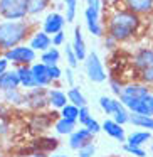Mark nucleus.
Wrapping results in <instances>:
<instances>
[{
  "label": "nucleus",
  "mask_w": 153,
  "mask_h": 157,
  "mask_svg": "<svg viewBox=\"0 0 153 157\" xmlns=\"http://www.w3.org/2000/svg\"><path fill=\"white\" fill-rule=\"evenodd\" d=\"M51 157H67V155H51Z\"/></svg>",
  "instance_id": "nucleus-47"
},
{
  "label": "nucleus",
  "mask_w": 153,
  "mask_h": 157,
  "mask_svg": "<svg viewBox=\"0 0 153 157\" xmlns=\"http://www.w3.org/2000/svg\"><path fill=\"white\" fill-rule=\"evenodd\" d=\"M66 5V22H72L78 10V0H62Z\"/></svg>",
  "instance_id": "nucleus-30"
},
{
  "label": "nucleus",
  "mask_w": 153,
  "mask_h": 157,
  "mask_svg": "<svg viewBox=\"0 0 153 157\" xmlns=\"http://www.w3.org/2000/svg\"><path fill=\"white\" fill-rule=\"evenodd\" d=\"M123 2H125V7L136 15L148 14L153 9V0H123Z\"/></svg>",
  "instance_id": "nucleus-15"
},
{
  "label": "nucleus",
  "mask_w": 153,
  "mask_h": 157,
  "mask_svg": "<svg viewBox=\"0 0 153 157\" xmlns=\"http://www.w3.org/2000/svg\"><path fill=\"white\" fill-rule=\"evenodd\" d=\"M111 157H119V155H111Z\"/></svg>",
  "instance_id": "nucleus-48"
},
{
  "label": "nucleus",
  "mask_w": 153,
  "mask_h": 157,
  "mask_svg": "<svg viewBox=\"0 0 153 157\" xmlns=\"http://www.w3.org/2000/svg\"><path fill=\"white\" fill-rule=\"evenodd\" d=\"M84 69H86V75L88 78L91 79L93 83H103L106 81V71H104V66H103L99 56L96 54L94 51L89 52L84 59Z\"/></svg>",
  "instance_id": "nucleus-6"
},
{
  "label": "nucleus",
  "mask_w": 153,
  "mask_h": 157,
  "mask_svg": "<svg viewBox=\"0 0 153 157\" xmlns=\"http://www.w3.org/2000/svg\"><path fill=\"white\" fill-rule=\"evenodd\" d=\"M86 7L101 12V0H86Z\"/></svg>",
  "instance_id": "nucleus-42"
},
{
  "label": "nucleus",
  "mask_w": 153,
  "mask_h": 157,
  "mask_svg": "<svg viewBox=\"0 0 153 157\" xmlns=\"http://www.w3.org/2000/svg\"><path fill=\"white\" fill-rule=\"evenodd\" d=\"M129 117H131L129 110L126 108L119 100H115V110H113L111 118L115 120L116 123H119V125H125V123H129Z\"/></svg>",
  "instance_id": "nucleus-21"
},
{
  "label": "nucleus",
  "mask_w": 153,
  "mask_h": 157,
  "mask_svg": "<svg viewBox=\"0 0 153 157\" xmlns=\"http://www.w3.org/2000/svg\"><path fill=\"white\" fill-rule=\"evenodd\" d=\"M86 128H88L89 132L93 133V135H98V133H99V132H101V130H103V125H101V123H99V122H98V120H96V118H93L91 122H89L88 125H86Z\"/></svg>",
  "instance_id": "nucleus-39"
},
{
  "label": "nucleus",
  "mask_w": 153,
  "mask_h": 157,
  "mask_svg": "<svg viewBox=\"0 0 153 157\" xmlns=\"http://www.w3.org/2000/svg\"><path fill=\"white\" fill-rule=\"evenodd\" d=\"M151 152H153V145H151Z\"/></svg>",
  "instance_id": "nucleus-49"
},
{
  "label": "nucleus",
  "mask_w": 153,
  "mask_h": 157,
  "mask_svg": "<svg viewBox=\"0 0 153 157\" xmlns=\"http://www.w3.org/2000/svg\"><path fill=\"white\" fill-rule=\"evenodd\" d=\"M76 125H78V122H74V120L59 118V120H56V123H54V130L59 133V135H71L72 132L78 130Z\"/></svg>",
  "instance_id": "nucleus-23"
},
{
  "label": "nucleus",
  "mask_w": 153,
  "mask_h": 157,
  "mask_svg": "<svg viewBox=\"0 0 153 157\" xmlns=\"http://www.w3.org/2000/svg\"><path fill=\"white\" fill-rule=\"evenodd\" d=\"M101 125H103V130L106 132V135H109L111 139L118 140V142H121V144L126 142V132H125V128H123V125L116 123L113 118H106Z\"/></svg>",
  "instance_id": "nucleus-12"
},
{
  "label": "nucleus",
  "mask_w": 153,
  "mask_h": 157,
  "mask_svg": "<svg viewBox=\"0 0 153 157\" xmlns=\"http://www.w3.org/2000/svg\"><path fill=\"white\" fill-rule=\"evenodd\" d=\"M4 100L9 105H25V93H22L20 90H9L4 91Z\"/></svg>",
  "instance_id": "nucleus-26"
},
{
  "label": "nucleus",
  "mask_w": 153,
  "mask_h": 157,
  "mask_svg": "<svg viewBox=\"0 0 153 157\" xmlns=\"http://www.w3.org/2000/svg\"><path fill=\"white\" fill-rule=\"evenodd\" d=\"M115 44H116V41H115L113 37H109V36H108V37H106V41H104V46H106L108 49H113V48H115Z\"/></svg>",
  "instance_id": "nucleus-45"
},
{
  "label": "nucleus",
  "mask_w": 153,
  "mask_h": 157,
  "mask_svg": "<svg viewBox=\"0 0 153 157\" xmlns=\"http://www.w3.org/2000/svg\"><path fill=\"white\" fill-rule=\"evenodd\" d=\"M31 34V25L25 21H5L0 22V51H9L24 41Z\"/></svg>",
  "instance_id": "nucleus-2"
},
{
  "label": "nucleus",
  "mask_w": 153,
  "mask_h": 157,
  "mask_svg": "<svg viewBox=\"0 0 153 157\" xmlns=\"http://www.w3.org/2000/svg\"><path fill=\"white\" fill-rule=\"evenodd\" d=\"M31 71H32V75H34V79H35V83H37V86H41V88H47L52 83L51 78H49L47 66H46L44 63H34V64H31Z\"/></svg>",
  "instance_id": "nucleus-13"
},
{
  "label": "nucleus",
  "mask_w": 153,
  "mask_h": 157,
  "mask_svg": "<svg viewBox=\"0 0 153 157\" xmlns=\"http://www.w3.org/2000/svg\"><path fill=\"white\" fill-rule=\"evenodd\" d=\"M109 88H111L113 95H116L118 98L121 96V93H123V85L118 81V79H115V78H111V79H109Z\"/></svg>",
  "instance_id": "nucleus-38"
},
{
  "label": "nucleus",
  "mask_w": 153,
  "mask_h": 157,
  "mask_svg": "<svg viewBox=\"0 0 153 157\" xmlns=\"http://www.w3.org/2000/svg\"><path fill=\"white\" fill-rule=\"evenodd\" d=\"M93 137L94 135H93L86 127H81V128H78L76 132H72L71 135H69V147H71L72 150H79V149H82L84 145L91 144Z\"/></svg>",
  "instance_id": "nucleus-10"
},
{
  "label": "nucleus",
  "mask_w": 153,
  "mask_h": 157,
  "mask_svg": "<svg viewBox=\"0 0 153 157\" xmlns=\"http://www.w3.org/2000/svg\"><path fill=\"white\" fill-rule=\"evenodd\" d=\"M64 24H66L64 15H61L59 12H51V14H47V17L44 19V22H42V31L49 36H54V34H57V32L62 31Z\"/></svg>",
  "instance_id": "nucleus-8"
},
{
  "label": "nucleus",
  "mask_w": 153,
  "mask_h": 157,
  "mask_svg": "<svg viewBox=\"0 0 153 157\" xmlns=\"http://www.w3.org/2000/svg\"><path fill=\"white\" fill-rule=\"evenodd\" d=\"M140 24H141L140 15L133 14L128 9H123V10H116L108 19L106 31H108L109 37H113L116 42H123L131 39L138 32Z\"/></svg>",
  "instance_id": "nucleus-1"
},
{
  "label": "nucleus",
  "mask_w": 153,
  "mask_h": 157,
  "mask_svg": "<svg viewBox=\"0 0 153 157\" xmlns=\"http://www.w3.org/2000/svg\"><path fill=\"white\" fill-rule=\"evenodd\" d=\"M15 71H17V75H19L22 88H25V90L37 88V83H35L34 75H32V71H31V66H19Z\"/></svg>",
  "instance_id": "nucleus-19"
},
{
  "label": "nucleus",
  "mask_w": 153,
  "mask_h": 157,
  "mask_svg": "<svg viewBox=\"0 0 153 157\" xmlns=\"http://www.w3.org/2000/svg\"><path fill=\"white\" fill-rule=\"evenodd\" d=\"M99 105H101V110L108 117L113 115V110H115V98H109V96H101V98H99Z\"/></svg>",
  "instance_id": "nucleus-31"
},
{
  "label": "nucleus",
  "mask_w": 153,
  "mask_h": 157,
  "mask_svg": "<svg viewBox=\"0 0 153 157\" xmlns=\"http://www.w3.org/2000/svg\"><path fill=\"white\" fill-rule=\"evenodd\" d=\"M64 41H66V34H64L62 31L52 36V46H54V48H57V46H62V44H64Z\"/></svg>",
  "instance_id": "nucleus-41"
},
{
  "label": "nucleus",
  "mask_w": 153,
  "mask_h": 157,
  "mask_svg": "<svg viewBox=\"0 0 153 157\" xmlns=\"http://www.w3.org/2000/svg\"><path fill=\"white\" fill-rule=\"evenodd\" d=\"M94 154H96V145L93 142L78 150V157H93Z\"/></svg>",
  "instance_id": "nucleus-35"
},
{
  "label": "nucleus",
  "mask_w": 153,
  "mask_h": 157,
  "mask_svg": "<svg viewBox=\"0 0 153 157\" xmlns=\"http://www.w3.org/2000/svg\"><path fill=\"white\" fill-rule=\"evenodd\" d=\"M72 49H74L76 56H78L79 61H84L88 52H86V42L82 39V32H81V27H74V39H72Z\"/></svg>",
  "instance_id": "nucleus-20"
},
{
  "label": "nucleus",
  "mask_w": 153,
  "mask_h": 157,
  "mask_svg": "<svg viewBox=\"0 0 153 157\" xmlns=\"http://www.w3.org/2000/svg\"><path fill=\"white\" fill-rule=\"evenodd\" d=\"M5 71H9V61L5 58H0V75H4Z\"/></svg>",
  "instance_id": "nucleus-44"
},
{
  "label": "nucleus",
  "mask_w": 153,
  "mask_h": 157,
  "mask_svg": "<svg viewBox=\"0 0 153 157\" xmlns=\"http://www.w3.org/2000/svg\"><path fill=\"white\" fill-rule=\"evenodd\" d=\"M31 157H47V155L42 154V152H37V154H34V155H31Z\"/></svg>",
  "instance_id": "nucleus-46"
},
{
  "label": "nucleus",
  "mask_w": 153,
  "mask_h": 157,
  "mask_svg": "<svg viewBox=\"0 0 153 157\" xmlns=\"http://www.w3.org/2000/svg\"><path fill=\"white\" fill-rule=\"evenodd\" d=\"M66 61H67L69 68H76L79 63V59H78V56H76V52H74L71 44H66Z\"/></svg>",
  "instance_id": "nucleus-33"
},
{
  "label": "nucleus",
  "mask_w": 153,
  "mask_h": 157,
  "mask_svg": "<svg viewBox=\"0 0 153 157\" xmlns=\"http://www.w3.org/2000/svg\"><path fill=\"white\" fill-rule=\"evenodd\" d=\"M131 113L136 115H145V117H153V93H150L148 96H145L143 100H140L138 105L135 106Z\"/></svg>",
  "instance_id": "nucleus-22"
},
{
  "label": "nucleus",
  "mask_w": 153,
  "mask_h": 157,
  "mask_svg": "<svg viewBox=\"0 0 153 157\" xmlns=\"http://www.w3.org/2000/svg\"><path fill=\"white\" fill-rule=\"evenodd\" d=\"M140 81L145 83V85H148V86H151L153 85V68L145 69V71L140 73Z\"/></svg>",
  "instance_id": "nucleus-36"
},
{
  "label": "nucleus",
  "mask_w": 153,
  "mask_h": 157,
  "mask_svg": "<svg viewBox=\"0 0 153 157\" xmlns=\"http://www.w3.org/2000/svg\"><path fill=\"white\" fill-rule=\"evenodd\" d=\"M123 150L126 154H131L135 157H146V150L143 147H136V145H129V144H123Z\"/></svg>",
  "instance_id": "nucleus-32"
},
{
  "label": "nucleus",
  "mask_w": 153,
  "mask_h": 157,
  "mask_svg": "<svg viewBox=\"0 0 153 157\" xmlns=\"http://www.w3.org/2000/svg\"><path fill=\"white\" fill-rule=\"evenodd\" d=\"M10 128V120L5 115H0V135H7Z\"/></svg>",
  "instance_id": "nucleus-40"
},
{
  "label": "nucleus",
  "mask_w": 153,
  "mask_h": 157,
  "mask_svg": "<svg viewBox=\"0 0 153 157\" xmlns=\"http://www.w3.org/2000/svg\"><path fill=\"white\" fill-rule=\"evenodd\" d=\"M133 66H135V69L138 73L153 68V49L150 48L138 49L135 52V56H133Z\"/></svg>",
  "instance_id": "nucleus-9"
},
{
  "label": "nucleus",
  "mask_w": 153,
  "mask_h": 157,
  "mask_svg": "<svg viewBox=\"0 0 153 157\" xmlns=\"http://www.w3.org/2000/svg\"><path fill=\"white\" fill-rule=\"evenodd\" d=\"M0 15L5 21H24L29 15L25 0H0Z\"/></svg>",
  "instance_id": "nucleus-4"
},
{
  "label": "nucleus",
  "mask_w": 153,
  "mask_h": 157,
  "mask_svg": "<svg viewBox=\"0 0 153 157\" xmlns=\"http://www.w3.org/2000/svg\"><path fill=\"white\" fill-rule=\"evenodd\" d=\"M84 19H86L88 31L91 32L93 36H96V37L103 36V24L99 22V12H98V10L86 7V10H84Z\"/></svg>",
  "instance_id": "nucleus-11"
},
{
  "label": "nucleus",
  "mask_w": 153,
  "mask_h": 157,
  "mask_svg": "<svg viewBox=\"0 0 153 157\" xmlns=\"http://www.w3.org/2000/svg\"><path fill=\"white\" fill-rule=\"evenodd\" d=\"M93 120V115H91V112H89V108L88 106H82V108H79V118H78V122L81 123L82 127H86L89 122Z\"/></svg>",
  "instance_id": "nucleus-34"
},
{
  "label": "nucleus",
  "mask_w": 153,
  "mask_h": 157,
  "mask_svg": "<svg viewBox=\"0 0 153 157\" xmlns=\"http://www.w3.org/2000/svg\"><path fill=\"white\" fill-rule=\"evenodd\" d=\"M47 71H49V78H51V81H59L62 76V69L59 68L57 64L56 66H47Z\"/></svg>",
  "instance_id": "nucleus-37"
},
{
  "label": "nucleus",
  "mask_w": 153,
  "mask_h": 157,
  "mask_svg": "<svg viewBox=\"0 0 153 157\" xmlns=\"http://www.w3.org/2000/svg\"><path fill=\"white\" fill-rule=\"evenodd\" d=\"M67 100H69V103L76 105L78 108L88 106V100H86L84 95H82L81 88H78V86H72V88L67 90Z\"/></svg>",
  "instance_id": "nucleus-24"
},
{
  "label": "nucleus",
  "mask_w": 153,
  "mask_h": 157,
  "mask_svg": "<svg viewBox=\"0 0 153 157\" xmlns=\"http://www.w3.org/2000/svg\"><path fill=\"white\" fill-rule=\"evenodd\" d=\"M59 59H61V52L57 48H51L41 54V63H44L46 66H56Z\"/></svg>",
  "instance_id": "nucleus-28"
},
{
  "label": "nucleus",
  "mask_w": 153,
  "mask_h": 157,
  "mask_svg": "<svg viewBox=\"0 0 153 157\" xmlns=\"http://www.w3.org/2000/svg\"><path fill=\"white\" fill-rule=\"evenodd\" d=\"M66 81H67V85L71 86H74V75H72V68H67L66 69Z\"/></svg>",
  "instance_id": "nucleus-43"
},
{
  "label": "nucleus",
  "mask_w": 153,
  "mask_h": 157,
  "mask_svg": "<svg viewBox=\"0 0 153 157\" xmlns=\"http://www.w3.org/2000/svg\"><path fill=\"white\" fill-rule=\"evenodd\" d=\"M129 123L135 125L136 128H143V130H150V132H153V117H145V115L131 113V117H129Z\"/></svg>",
  "instance_id": "nucleus-25"
},
{
  "label": "nucleus",
  "mask_w": 153,
  "mask_h": 157,
  "mask_svg": "<svg viewBox=\"0 0 153 157\" xmlns=\"http://www.w3.org/2000/svg\"><path fill=\"white\" fill-rule=\"evenodd\" d=\"M61 118H67V120H74V122H78L79 108L76 105H72V103H67V105L61 110Z\"/></svg>",
  "instance_id": "nucleus-29"
},
{
  "label": "nucleus",
  "mask_w": 153,
  "mask_h": 157,
  "mask_svg": "<svg viewBox=\"0 0 153 157\" xmlns=\"http://www.w3.org/2000/svg\"><path fill=\"white\" fill-rule=\"evenodd\" d=\"M20 86V79H19L17 71H5L4 75H0V91H9V90H17Z\"/></svg>",
  "instance_id": "nucleus-16"
},
{
  "label": "nucleus",
  "mask_w": 153,
  "mask_h": 157,
  "mask_svg": "<svg viewBox=\"0 0 153 157\" xmlns=\"http://www.w3.org/2000/svg\"><path fill=\"white\" fill-rule=\"evenodd\" d=\"M49 90L46 88H32L25 93V105L32 110H42L49 105Z\"/></svg>",
  "instance_id": "nucleus-7"
},
{
  "label": "nucleus",
  "mask_w": 153,
  "mask_h": 157,
  "mask_svg": "<svg viewBox=\"0 0 153 157\" xmlns=\"http://www.w3.org/2000/svg\"><path fill=\"white\" fill-rule=\"evenodd\" d=\"M25 4H27L29 15H37L47 9V5L51 4V0H25Z\"/></svg>",
  "instance_id": "nucleus-27"
},
{
  "label": "nucleus",
  "mask_w": 153,
  "mask_h": 157,
  "mask_svg": "<svg viewBox=\"0 0 153 157\" xmlns=\"http://www.w3.org/2000/svg\"><path fill=\"white\" fill-rule=\"evenodd\" d=\"M151 137H153V133L150 132V130L138 128V130H135V132H131V133L126 135V144L136 145V147H143L148 140H151Z\"/></svg>",
  "instance_id": "nucleus-17"
},
{
  "label": "nucleus",
  "mask_w": 153,
  "mask_h": 157,
  "mask_svg": "<svg viewBox=\"0 0 153 157\" xmlns=\"http://www.w3.org/2000/svg\"><path fill=\"white\" fill-rule=\"evenodd\" d=\"M4 58L9 63H15L17 66H31L35 61V51L31 46H17L4 52Z\"/></svg>",
  "instance_id": "nucleus-5"
},
{
  "label": "nucleus",
  "mask_w": 153,
  "mask_h": 157,
  "mask_svg": "<svg viewBox=\"0 0 153 157\" xmlns=\"http://www.w3.org/2000/svg\"><path fill=\"white\" fill-rule=\"evenodd\" d=\"M150 93H151V90H150L148 85H145V83H128V85L123 86V93L121 96H119V101L123 103V105L126 106V108L129 110V113L135 110V106L138 105L140 100H143L145 96H148Z\"/></svg>",
  "instance_id": "nucleus-3"
},
{
  "label": "nucleus",
  "mask_w": 153,
  "mask_h": 157,
  "mask_svg": "<svg viewBox=\"0 0 153 157\" xmlns=\"http://www.w3.org/2000/svg\"><path fill=\"white\" fill-rule=\"evenodd\" d=\"M31 46L34 51H47V49H51L52 46V37L49 34H46L44 31H37L34 32V36L31 37Z\"/></svg>",
  "instance_id": "nucleus-14"
},
{
  "label": "nucleus",
  "mask_w": 153,
  "mask_h": 157,
  "mask_svg": "<svg viewBox=\"0 0 153 157\" xmlns=\"http://www.w3.org/2000/svg\"><path fill=\"white\" fill-rule=\"evenodd\" d=\"M49 105L56 110H62L66 105L69 103L67 100V93H64L62 90L59 88H51L49 90Z\"/></svg>",
  "instance_id": "nucleus-18"
}]
</instances>
